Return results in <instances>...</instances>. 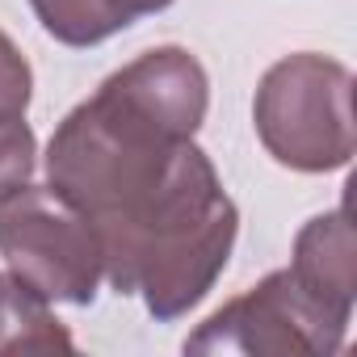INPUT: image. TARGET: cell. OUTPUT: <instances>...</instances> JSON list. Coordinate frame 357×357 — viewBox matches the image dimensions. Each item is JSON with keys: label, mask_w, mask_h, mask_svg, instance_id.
Instances as JSON below:
<instances>
[{"label": "cell", "mask_w": 357, "mask_h": 357, "mask_svg": "<svg viewBox=\"0 0 357 357\" xmlns=\"http://www.w3.org/2000/svg\"><path fill=\"white\" fill-rule=\"evenodd\" d=\"M206 105V68L185 47L143 51L55 126L47 190L93 227L126 219L176 172Z\"/></svg>", "instance_id": "cell-1"}, {"label": "cell", "mask_w": 357, "mask_h": 357, "mask_svg": "<svg viewBox=\"0 0 357 357\" xmlns=\"http://www.w3.org/2000/svg\"><path fill=\"white\" fill-rule=\"evenodd\" d=\"M240 236V211L223 194L211 155L194 143L176 172L139 211L97 227L105 278L118 294H143L155 319H181L206 298Z\"/></svg>", "instance_id": "cell-2"}, {"label": "cell", "mask_w": 357, "mask_h": 357, "mask_svg": "<svg viewBox=\"0 0 357 357\" xmlns=\"http://www.w3.org/2000/svg\"><path fill=\"white\" fill-rule=\"evenodd\" d=\"M252 122L278 164L336 172L353 160V72L328 55H286L261 76Z\"/></svg>", "instance_id": "cell-3"}, {"label": "cell", "mask_w": 357, "mask_h": 357, "mask_svg": "<svg viewBox=\"0 0 357 357\" xmlns=\"http://www.w3.org/2000/svg\"><path fill=\"white\" fill-rule=\"evenodd\" d=\"M0 257L13 278H22L47 303L89 307L105 278L93 223L51 190L34 185L0 206Z\"/></svg>", "instance_id": "cell-4"}, {"label": "cell", "mask_w": 357, "mask_h": 357, "mask_svg": "<svg viewBox=\"0 0 357 357\" xmlns=\"http://www.w3.org/2000/svg\"><path fill=\"white\" fill-rule=\"evenodd\" d=\"M344 324L324 315L307 290L278 269L261 278L240 298L223 303L190 340L185 353H252V357H298V353H340Z\"/></svg>", "instance_id": "cell-5"}, {"label": "cell", "mask_w": 357, "mask_h": 357, "mask_svg": "<svg viewBox=\"0 0 357 357\" xmlns=\"http://www.w3.org/2000/svg\"><path fill=\"white\" fill-rule=\"evenodd\" d=\"M290 278L307 290L315 307H324V315L349 328L353 294H357V244H353V223L344 206L315 215L294 236Z\"/></svg>", "instance_id": "cell-6"}, {"label": "cell", "mask_w": 357, "mask_h": 357, "mask_svg": "<svg viewBox=\"0 0 357 357\" xmlns=\"http://www.w3.org/2000/svg\"><path fill=\"white\" fill-rule=\"evenodd\" d=\"M168 5L172 0H30L43 30L63 47H97Z\"/></svg>", "instance_id": "cell-7"}, {"label": "cell", "mask_w": 357, "mask_h": 357, "mask_svg": "<svg viewBox=\"0 0 357 357\" xmlns=\"http://www.w3.org/2000/svg\"><path fill=\"white\" fill-rule=\"evenodd\" d=\"M72 332L22 278L0 273V353H72Z\"/></svg>", "instance_id": "cell-8"}, {"label": "cell", "mask_w": 357, "mask_h": 357, "mask_svg": "<svg viewBox=\"0 0 357 357\" xmlns=\"http://www.w3.org/2000/svg\"><path fill=\"white\" fill-rule=\"evenodd\" d=\"M34 155H38V143L26 118L0 122V206L34 181Z\"/></svg>", "instance_id": "cell-9"}, {"label": "cell", "mask_w": 357, "mask_h": 357, "mask_svg": "<svg viewBox=\"0 0 357 357\" xmlns=\"http://www.w3.org/2000/svg\"><path fill=\"white\" fill-rule=\"evenodd\" d=\"M30 97H34V72L26 55L13 47V38L0 30V122L26 118Z\"/></svg>", "instance_id": "cell-10"}]
</instances>
